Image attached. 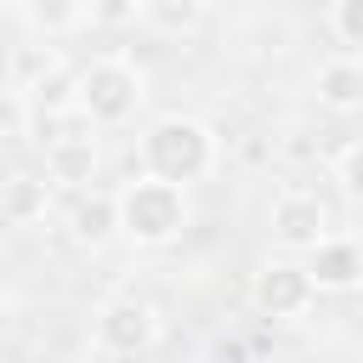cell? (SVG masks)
<instances>
[{
	"label": "cell",
	"mask_w": 363,
	"mask_h": 363,
	"mask_svg": "<svg viewBox=\"0 0 363 363\" xmlns=\"http://www.w3.org/2000/svg\"><path fill=\"white\" fill-rule=\"evenodd\" d=\"M68 238L85 244V250H102L108 238H119V199H113V193H96V187H74Z\"/></svg>",
	"instance_id": "cell-8"
},
{
	"label": "cell",
	"mask_w": 363,
	"mask_h": 363,
	"mask_svg": "<svg viewBox=\"0 0 363 363\" xmlns=\"http://www.w3.org/2000/svg\"><path fill=\"white\" fill-rule=\"evenodd\" d=\"M91 346L102 357H136L159 346V306L142 295H108L91 318Z\"/></svg>",
	"instance_id": "cell-4"
},
{
	"label": "cell",
	"mask_w": 363,
	"mask_h": 363,
	"mask_svg": "<svg viewBox=\"0 0 363 363\" xmlns=\"http://www.w3.org/2000/svg\"><path fill=\"white\" fill-rule=\"evenodd\" d=\"M28 17L45 34H68V28L85 23V0H28Z\"/></svg>",
	"instance_id": "cell-16"
},
{
	"label": "cell",
	"mask_w": 363,
	"mask_h": 363,
	"mask_svg": "<svg viewBox=\"0 0 363 363\" xmlns=\"http://www.w3.org/2000/svg\"><path fill=\"white\" fill-rule=\"evenodd\" d=\"M45 182L51 187H91L96 182V136H74V142H45Z\"/></svg>",
	"instance_id": "cell-10"
},
{
	"label": "cell",
	"mask_w": 363,
	"mask_h": 363,
	"mask_svg": "<svg viewBox=\"0 0 363 363\" xmlns=\"http://www.w3.org/2000/svg\"><path fill=\"white\" fill-rule=\"evenodd\" d=\"M28 130H34V142L45 147V142H74V136H96L102 125L79 108V102H68V108H34V119H28Z\"/></svg>",
	"instance_id": "cell-12"
},
{
	"label": "cell",
	"mask_w": 363,
	"mask_h": 363,
	"mask_svg": "<svg viewBox=\"0 0 363 363\" xmlns=\"http://www.w3.org/2000/svg\"><path fill=\"white\" fill-rule=\"evenodd\" d=\"M204 6H227V0H204Z\"/></svg>",
	"instance_id": "cell-22"
},
{
	"label": "cell",
	"mask_w": 363,
	"mask_h": 363,
	"mask_svg": "<svg viewBox=\"0 0 363 363\" xmlns=\"http://www.w3.org/2000/svg\"><path fill=\"white\" fill-rule=\"evenodd\" d=\"M267 233H272V244L306 255V250L329 233V204H323L312 187H284V193L272 199V210H267Z\"/></svg>",
	"instance_id": "cell-6"
},
{
	"label": "cell",
	"mask_w": 363,
	"mask_h": 363,
	"mask_svg": "<svg viewBox=\"0 0 363 363\" xmlns=\"http://www.w3.org/2000/svg\"><path fill=\"white\" fill-rule=\"evenodd\" d=\"M45 210H51V182L45 176L11 170L0 182V227H40Z\"/></svg>",
	"instance_id": "cell-9"
},
{
	"label": "cell",
	"mask_w": 363,
	"mask_h": 363,
	"mask_svg": "<svg viewBox=\"0 0 363 363\" xmlns=\"http://www.w3.org/2000/svg\"><path fill=\"white\" fill-rule=\"evenodd\" d=\"M329 28H335V40H340L346 51H363V0H335Z\"/></svg>",
	"instance_id": "cell-19"
},
{
	"label": "cell",
	"mask_w": 363,
	"mask_h": 363,
	"mask_svg": "<svg viewBox=\"0 0 363 363\" xmlns=\"http://www.w3.org/2000/svg\"><path fill=\"white\" fill-rule=\"evenodd\" d=\"M306 272L318 284V295H346L363 284V238H346V233H323L312 250H306Z\"/></svg>",
	"instance_id": "cell-7"
},
{
	"label": "cell",
	"mask_w": 363,
	"mask_h": 363,
	"mask_svg": "<svg viewBox=\"0 0 363 363\" xmlns=\"http://www.w3.org/2000/svg\"><path fill=\"white\" fill-rule=\"evenodd\" d=\"M57 62H62V51H57V45H23V51L11 57V85H17V91H28V85H40Z\"/></svg>",
	"instance_id": "cell-15"
},
{
	"label": "cell",
	"mask_w": 363,
	"mask_h": 363,
	"mask_svg": "<svg viewBox=\"0 0 363 363\" xmlns=\"http://www.w3.org/2000/svg\"><path fill=\"white\" fill-rule=\"evenodd\" d=\"M318 102L329 108V113H352V108H363V68H357V51H346V57H329L323 68H318Z\"/></svg>",
	"instance_id": "cell-11"
},
{
	"label": "cell",
	"mask_w": 363,
	"mask_h": 363,
	"mask_svg": "<svg viewBox=\"0 0 363 363\" xmlns=\"http://www.w3.org/2000/svg\"><path fill=\"white\" fill-rule=\"evenodd\" d=\"M34 108H68V102H79V68H68V62H57L40 85H28L23 91Z\"/></svg>",
	"instance_id": "cell-14"
},
{
	"label": "cell",
	"mask_w": 363,
	"mask_h": 363,
	"mask_svg": "<svg viewBox=\"0 0 363 363\" xmlns=\"http://www.w3.org/2000/svg\"><path fill=\"white\" fill-rule=\"evenodd\" d=\"M85 17L96 28H130L142 17V0H85Z\"/></svg>",
	"instance_id": "cell-20"
},
{
	"label": "cell",
	"mask_w": 363,
	"mask_h": 363,
	"mask_svg": "<svg viewBox=\"0 0 363 363\" xmlns=\"http://www.w3.org/2000/svg\"><path fill=\"white\" fill-rule=\"evenodd\" d=\"M136 159H142V170L193 187V182H204V176L221 164V142H216V130H210L204 119H193V113H164V119H153V125L142 130V153H136Z\"/></svg>",
	"instance_id": "cell-1"
},
{
	"label": "cell",
	"mask_w": 363,
	"mask_h": 363,
	"mask_svg": "<svg viewBox=\"0 0 363 363\" xmlns=\"http://www.w3.org/2000/svg\"><path fill=\"white\" fill-rule=\"evenodd\" d=\"M357 68H363V51H357Z\"/></svg>",
	"instance_id": "cell-23"
},
{
	"label": "cell",
	"mask_w": 363,
	"mask_h": 363,
	"mask_svg": "<svg viewBox=\"0 0 363 363\" xmlns=\"http://www.w3.org/2000/svg\"><path fill=\"white\" fill-rule=\"evenodd\" d=\"M28 119H34V102L11 85V91H0V142H17V136H28Z\"/></svg>",
	"instance_id": "cell-17"
},
{
	"label": "cell",
	"mask_w": 363,
	"mask_h": 363,
	"mask_svg": "<svg viewBox=\"0 0 363 363\" xmlns=\"http://www.w3.org/2000/svg\"><path fill=\"white\" fill-rule=\"evenodd\" d=\"M357 289H363V284H357Z\"/></svg>",
	"instance_id": "cell-24"
},
{
	"label": "cell",
	"mask_w": 363,
	"mask_h": 363,
	"mask_svg": "<svg viewBox=\"0 0 363 363\" xmlns=\"http://www.w3.org/2000/svg\"><path fill=\"white\" fill-rule=\"evenodd\" d=\"M335 182H340V193H346L352 204H363V136L335 153Z\"/></svg>",
	"instance_id": "cell-18"
},
{
	"label": "cell",
	"mask_w": 363,
	"mask_h": 363,
	"mask_svg": "<svg viewBox=\"0 0 363 363\" xmlns=\"http://www.w3.org/2000/svg\"><path fill=\"white\" fill-rule=\"evenodd\" d=\"M250 301H255L261 318H272V323H295V318L312 312L318 284H312L306 261H267V267L255 272V284H250Z\"/></svg>",
	"instance_id": "cell-5"
},
{
	"label": "cell",
	"mask_w": 363,
	"mask_h": 363,
	"mask_svg": "<svg viewBox=\"0 0 363 363\" xmlns=\"http://www.w3.org/2000/svg\"><path fill=\"white\" fill-rule=\"evenodd\" d=\"M113 199H119V233L130 244H142V250H164L187 227V187L164 182L153 170H136Z\"/></svg>",
	"instance_id": "cell-2"
},
{
	"label": "cell",
	"mask_w": 363,
	"mask_h": 363,
	"mask_svg": "<svg viewBox=\"0 0 363 363\" xmlns=\"http://www.w3.org/2000/svg\"><path fill=\"white\" fill-rule=\"evenodd\" d=\"M142 17L159 34H193L204 17V0H142Z\"/></svg>",
	"instance_id": "cell-13"
},
{
	"label": "cell",
	"mask_w": 363,
	"mask_h": 363,
	"mask_svg": "<svg viewBox=\"0 0 363 363\" xmlns=\"http://www.w3.org/2000/svg\"><path fill=\"white\" fill-rule=\"evenodd\" d=\"M142 96H147L142 68H136L130 57H119V51L91 57V62L79 68V108H85L96 125H125V119L142 108Z\"/></svg>",
	"instance_id": "cell-3"
},
{
	"label": "cell",
	"mask_w": 363,
	"mask_h": 363,
	"mask_svg": "<svg viewBox=\"0 0 363 363\" xmlns=\"http://www.w3.org/2000/svg\"><path fill=\"white\" fill-rule=\"evenodd\" d=\"M6 329H11V295L0 289V340H6Z\"/></svg>",
	"instance_id": "cell-21"
}]
</instances>
